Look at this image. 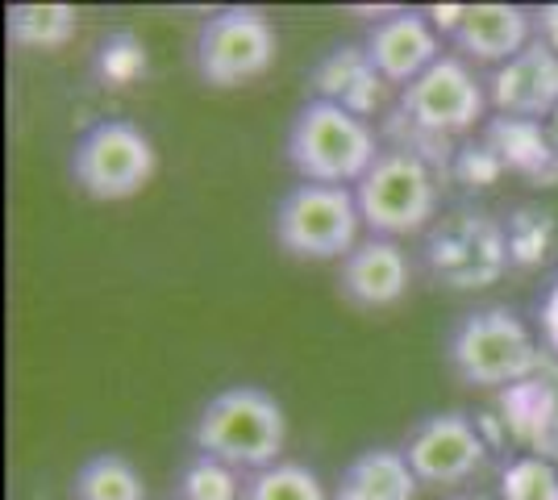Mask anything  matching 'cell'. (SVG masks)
I'll use <instances>...</instances> for the list:
<instances>
[{
    "instance_id": "obj_1",
    "label": "cell",
    "mask_w": 558,
    "mask_h": 500,
    "mask_svg": "<svg viewBox=\"0 0 558 500\" xmlns=\"http://www.w3.org/2000/svg\"><path fill=\"white\" fill-rule=\"evenodd\" d=\"M283 442H288L283 405L258 383H233L213 392L192 422V447L230 463L242 476L276 467L283 459Z\"/></svg>"
},
{
    "instance_id": "obj_2",
    "label": "cell",
    "mask_w": 558,
    "mask_h": 500,
    "mask_svg": "<svg viewBox=\"0 0 558 500\" xmlns=\"http://www.w3.org/2000/svg\"><path fill=\"white\" fill-rule=\"evenodd\" d=\"M288 163L301 175V184H329V188H354L372 163L379 159V138L367 118L350 113L333 100H304L288 125Z\"/></svg>"
},
{
    "instance_id": "obj_3",
    "label": "cell",
    "mask_w": 558,
    "mask_h": 500,
    "mask_svg": "<svg viewBox=\"0 0 558 500\" xmlns=\"http://www.w3.org/2000/svg\"><path fill=\"white\" fill-rule=\"evenodd\" d=\"M446 363L471 388H505L537 367V342L517 313L488 305L454 321L446 338Z\"/></svg>"
},
{
    "instance_id": "obj_4",
    "label": "cell",
    "mask_w": 558,
    "mask_h": 500,
    "mask_svg": "<svg viewBox=\"0 0 558 500\" xmlns=\"http://www.w3.org/2000/svg\"><path fill=\"white\" fill-rule=\"evenodd\" d=\"M359 200L354 188H329V184H296L279 196L271 234L279 251L304 263L347 259L359 246Z\"/></svg>"
},
{
    "instance_id": "obj_5",
    "label": "cell",
    "mask_w": 558,
    "mask_h": 500,
    "mask_svg": "<svg viewBox=\"0 0 558 500\" xmlns=\"http://www.w3.org/2000/svg\"><path fill=\"white\" fill-rule=\"evenodd\" d=\"M359 217L372 239H409L421 234L438 214L434 171L413 150H379L372 171L354 184Z\"/></svg>"
},
{
    "instance_id": "obj_6",
    "label": "cell",
    "mask_w": 558,
    "mask_h": 500,
    "mask_svg": "<svg viewBox=\"0 0 558 500\" xmlns=\"http://www.w3.org/2000/svg\"><path fill=\"white\" fill-rule=\"evenodd\" d=\"M159 167L150 134L125 118H105L88 125L71 146V180L93 200L117 205L138 196Z\"/></svg>"
},
{
    "instance_id": "obj_7",
    "label": "cell",
    "mask_w": 558,
    "mask_h": 500,
    "mask_svg": "<svg viewBox=\"0 0 558 500\" xmlns=\"http://www.w3.org/2000/svg\"><path fill=\"white\" fill-rule=\"evenodd\" d=\"M276 54L279 34L276 25L267 22V13L233 4V9L205 17L196 47H192V63L209 88H238V84H251L271 72Z\"/></svg>"
},
{
    "instance_id": "obj_8",
    "label": "cell",
    "mask_w": 558,
    "mask_h": 500,
    "mask_svg": "<svg viewBox=\"0 0 558 500\" xmlns=\"http://www.w3.org/2000/svg\"><path fill=\"white\" fill-rule=\"evenodd\" d=\"M488 88L475 80L459 54H442L409 88H400V109L425 134H466L488 113Z\"/></svg>"
},
{
    "instance_id": "obj_9",
    "label": "cell",
    "mask_w": 558,
    "mask_h": 500,
    "mask_svg": "<svg viewBox=\"0 0 558 500\" xmlns=\"http://www.w3.org/2000/svg\"><path fill=\"white\" fill-rule=\"evenodd\" d=\"M400 451L421 484H459L484 463V438L463 413H429L404 434Z\"/></svg>"
},
{
    "instance_id": "obj_10",
    "label": "cell",
    "mask_w": 558,
    "mask_h": 500,
    "mask_svg": "<svg viewBox=\"0 0 558 500\" xmlns=\"http://www.w3.org/2000/svg\"><path fill=\"white\" fill-rule=\"evenodd\" d=\"M509 259L505 234L484 217L459 214L442 221L429 239V267L450 288H484L492 284Z\"/></svg>"
},
{
    "instance_id": "obj_11",
    "label": "cell",
    "mask_w": 558,
    "mask_h": 500,
    "mask_svg": "<svg viewBox=\"0 0 558 500\" xmlns=\"http://www.w3.org/2000/svg\"><path fill=\"white\" fill-rule=\"evenodd\" d=\"M363 50H367L379 80L400 84V88H409L417 75H425L442 59V42L421 9H396L392 17H379L367 29Z\"/></svg>"
},
{
    "instance_id": "obj_12",
    "label": "cell",
    "mask_w": 558,
    "mask_h": 500,
    "mask_svg": "<svg viewBox=\"0 0 558 500\" xmlns=\"http://www.w3.org/2000/svg\"><path fill=\"white\" fill-rule=\"evenodd\" d=\"M409 255L392 239H363L338 267V292L354 309H392L409 292Z\"/></svg>"
},
{
    "instance_id": "obj_13",
    "label": "cell",
    "mask_w": 558,
    "mask_h": 500,
    "mask_svg": "<svg viewBox=\"0 0 558 500\" xmlns=\"http://www.w3.org/2000/svg\"><path fill=\"white\" fill-rule=\"evenodd\" d=\"M450 42L475 63H512L530 47L534 22L521 4H459L450 17Z\"/></svg>"
},
{
    "instance_id": "obj_14",
    "label": "cell",
    "mask_w": 558,
    "mask_h": 500,
    "mask_svg": "<svg viewBox=\"0 0 558 500\" xmlns=\"http://www.w3.org/2000/svg\"><path fill=\"white\" fill-rule=\"evenodd\" d=\"M488 96L512 118H542L558 105V50L550 42H530L512 63L492 75Z\"/></svg>"
},
{
    "instance_id": "obj_15",
    "label": "cell",
    "mask_w": 558,
    "mask_h": 500,
    "mask_svg": "<svg viewBox=\"0 0 558 500\" xmlns=\"http://www.w3.org/2000/svg\"><path fill=\"white\" fill-rule=\"evenodd\" d=\"M417 484L400 447H367L342 467L333 500H417Z\"/></svg>"
},
{
    "instance_id": "obj_16",
    "label": "cell",
    "mask_w": 558,
    "mask_h": 500,
    "mask_svg": "<svg viewBox=\"0 0 558 500\" xmlns=\"http://www.w3.org/2000/svg\"><path fill=\"white\" fill-rule=\"evenodd\" d=\"M379 84L384 80L372 68L363 47H338L317 68V96L333 100V105H347L350 113H359V118H367V109L379 100Z\"/></svg>"
},
{
    "instance_id": "obj_17",
    "label": "cell",
    "mask_w": 558,
    "mask_h": 500,
    "mask_svg": "<svg viewBox=\"0 0 558 500\" xmlns=\"http://www.w3.org/2000/svg\"><path fill=\"white\" fill-rule=\"evenodd\" d=\"M80 29V9L71 4H9L4 34L13 47L63 50Z\"/></svg>"
},
{
    "instance_id": "obj_18",
    "label": "cell",
    "mask_w": 558,
    "mask_h": 500,
    "mask_svg": "<svg viewBox=\"0 0 558 500\" xmlns=\"http://www.w3.org/2000/svg\"><path fill=\"white\" fill-rule=\"evenodd\" d=\"M71 500H146V484L125 454L100 451L75 467Z\"/></svg>"
},
{
    "instance_id": "obj_19",
    "label": "cell",
    "mask_w": 558,
    "mask_h": 500,
    "mask_svg": "<svg viewBox=\"0 0 558 500\" xmlns=\"http://www.w3.org/2000/svg\"><path fill=\"white\" fill-rule=\"evenodd\" d=\"M242 500H329V492L313 467L279 459L276 467H263V472L246 476Z\"/></svg>"
},
{
    "instance_id": "obj_20",
    "label": "cell",
    "mask_w": 558,
    "mask_h": 500,
    "mask_svg": "<svg viewBox=\"0 0 558 500\" xmlns=\"http://www.w3.org/2000/svg\"><path fill=\"white\" fill-rule=\"evenodd\" d=\"M246 476L213 454L192 451L175 479V500H242Z\"/></svg>"
},
{
    "instance_id": "obj_21",
    "label": "cell",
    "mask_w": 558,
    "mask_h": 500,
    "mask_svg": "<svg viewBox=\"0 0 558 500\" xmlns=\"http://www.w3.org/2000/svg\"><path fill=\"white\" fill-rule=\"evenodd\" d=\"M505 500H558V472L542 459H521L505 472Z\"/></svg>"
},
{
    "instance_id": "obj_22",
    "label": "cell",
    "mask_w": 558,
    "mask_h": 500,
    "mask_svg": "<svg viewBox=\"0 0 558 500\" xmlns=\"http://www.w3.org/2000/svg\"><path fill=\"white\" fill-rule=\"evenodd\" d=\"M542 338H546L550 351H558V276L542 296Z\"/></svg>"
},
{
    "instance_id": "obj_23",
    "label": "cell",
    "mask_w": 558,
    "mask_h": 500,
    "mask_svg": "<svg viewBox=\"0 0 558 500\" xmlns=\"http://www.w3.org/2000/svg\"><path fill=\"white\" fill-rule=\"evenodd\" d=\"M454 500H471V497H454Z\"/></svg>"
}]
</instances>
